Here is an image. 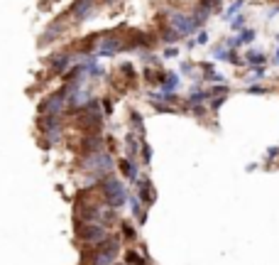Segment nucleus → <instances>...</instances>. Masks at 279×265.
Returning a JSON list of instances; mask_svg holds the SVG:
<instances>
[{
    "label": "nucleus",
    "mask_w": 279,
    "mask_h": 265,
    "mask_svg": "<svg viewBox=\"0 0 279 265\" xmlns=\"http://www.w3.org/2000/svg\"><path fill=\"white\" fill-rule=\"evenodd\" d=\"M78 238L91 243V246H101L108 236H105V229H101V226H93V223H84V226H78L76 229Z\"/></svg>",
    "instance_id": "nucleus-1"
},
{
    "label": "nucleus",
    "mask_w": 279,
    "mask_h": 265,
    "mask_svg": "<svg viewBox=\"0 0 279 265\" xmlns=\"http://www.w3.org/2000/svg\"><path fill=\"white\" fill-rule=\"evenodd\" d=\"M103 189H105V197H108V204H110V206H120V204L125 202V189H123V184L117 182L115 177H108V179L103 182Z\"/></svg>",
    "instance_id": "nucleus-2"
},
{
    "label": "nucleus",
    "mask_w": 279,
    "mask_h": 265,
    "mask_svg": "<svg viewBox=\"0 0 279 265\" xmlns=\"http://www.w3.org/2000/svg\"><path fill=\"white\" fill-rule=\"evenodd\" d=\"M125 45L117 40V37H105V40L98 45V54H103V57H110V54H115V52H120Z\"/></svg>",
    "instance_id": "nucleus-3"
},
{
    "label": "nucleus",
    "mask_w": 279,
    "mask_h": 265,
    "mask_svg": "<svg viewBox=\"0 0 279 265\" xmlns=\"http://www.w3.org/2000/svg\"><path fill=\"white\" fill-rule=\"evenodd\" d=\"M264 64H267V57L260 49H250L245 54V66H264Z\"/></svg>",
    "instance_id": "nucleus-4"
},
{
    "label": "nucleus",
    "mask_w": 279,
    "mask_h": 265,
    "mask_svg": "<svg viewBox=\"0 0 279 265\" xmlns=\"http://www.w3.org/2000/svg\"><path fill=\"white\" fill-rule=\"evenodd\" d=\"M93 0H78V3L73 5V17H78V20H84L91 10H93Z\"/></svg>",
    "instance_id": "nucleus-5"
},
{
    "label": "nucleus",
    "mask_w": 279,
    "mask_h": 265,
    "mask_svg": "<svg viewBox=\"0 0 279 265\" xmlns=\"http://www.w3.org/2000/svg\"><path fill=\"white\" fill-rule=\"evenodd\" d=\"M137 184H140V202H142L145 206H149V204H152V199H154L152 187H149V179H140Z\"/></svg>",
    "instance_id": "nucleus-6"
},
{
    "label": "nucleus",
    "mask_w": 279,
    "mask_h": 265,
    "mask_svg": "<svg viewBox=\"0 0 279 265\" xmlns=\"http://www.w3.org/2000/svg\"><path fill=\"white\" fill-rule=\"evenodd\" d=\"M69 62H71V54H66V52H64V54H57V57L52 59V71H54V74H61V71L69 66Z\"/></svg>",
    "instance_id": "nucleus-7"
},
{
    "label": "nucleus",
    "mask_w": 279,
    "mask_h": 265,
    "mask_svg": "<svg viewBox=\"0 0 279 265\" xmlns=\"http://www.w3.org/2000/svg\"><path fill=\"white\" fill-rule=\"evenodd\" d=\"M162 89H164V96H167V98H169V94H174V91L179 89V77H176V74H169V77H164Z\"/></svg>",
    "instance_id": "nucleus-8"
},
{
    "label": "nucleus",
    "mask_w": 279,
    "mask_h": 265,
    "mask_svg": "<svg viewBox=\"0 0 279 265\" xmlns=\"http://www.w3.org/2000/svg\"><path fill=\"white\" fill-rule=\"evenodd\" d=\"M120 170H123V174H125V177L137 179V167H135L130 160H123V162H120Z\"/></svg>",
    "instance_id": "nucleus-9"
},
{
    "label": "nucleus",
    "mask_w": 279,
    "mask_h": 265,
    "mask_svg": "<svg viewBox=\"0 0 279 265\" xmlns=\"http://www.w3.org/2000/svg\"><path fill=\"white\" fill-rule=\"evenodd\" d=\"M125 263H128V265H145V260H142L140 253H135V250H128V253H125Z\"/></svg>",
    "instance_id": "nucleus-10"
},
{
    "label": "nucleus",
    "mask_w": 279,
    "mask_h": 265,
    "mask_svg": "<svg viewBox=\"0 0 279 265\" xmlns=\"http://www.w3.org/2000/svg\"><path fill=\"white\" fill-rule=\"evenodd\" d=\"M230 27H233L235 32H243V30H245V17H243V15H235V17L230 20Z\"/></svg>",
    "instance_id": "nucleus-11"
},
{
    "label": "nucleus",
    "mask_w": 279,
    "mask_h": 265,
    "mask_svg": "<svg viewBox=\"0 0 279 265\" xmlns=\"http://www.w3.org/2000/svg\"><path fill=\"white\" fill-rule=\"evenodd\" d=\"M137 147H140V140L135 138V135H128V153L135 157L137 155Z\"/></svg>",
    "instance_id": "nucleus-12"
},
{
    "label": "nucleus",
    "mask_w": 279,
    "mask_h": 265,
    "mask_svg": "<svg viewBox=\"0 0 279 265\" xmlns=\"http://www.w3.org/2000/svg\"><path fill=\"white\" fill-rule=\"evenodd\" d=\"M240 10H243V0H235V3H233V5L228 8V13H225V17H230V20H233V17H235L237 13H240Z\"/></svg>",
    "instance_id": "nucleus-13"
},
{
    "label": "nucleus",
    "mask_w": 279,
    "mask_h": 265,
    "mask_svg": "<svg viewBox=\"0 0 279 265\" xmlns=\"http://www.w3.org/2000/svg\"><path fill=\"white\" fill-rule=\"evenodd\" d=\"M223 103H225V94H223V96H216V98H211V108H213V110H218Z\"/></svg>",
    "instance_id": "nucleus-14"
},
{
    "label": "nucleus",
    "mask_w": 279,
    "mask_h": 265,
    "mask_svg": "<svg viewBox=\"0 0 279 265\" xmlns=\"http://www.w3.org/2000/svg\"><path fill=\"white\" fill-rule=\"evenodd\" d=\"M132 121H135V128H137V133H140V135H145V125H142V118L137 116V113H132Z\"/></svg>",
    "instance_id": "nucleus-15"
},
{
    "label": "nucleus",
    "mask_w": 279,
    "mask_h": 265,
    "mask_svg": "<svg viewBox=\"0 0 279 265\" xmlns=\"http://www.w3.org/2000/svg\"><path fill=\"white\" fill-rule=\"evenodd\" d=\"M123 234L130 238V241H135V229H132V226L130 223H123Z\"/></svg>",
    "instance_id": "nucleus-16"
},
{
    "label": "nucleus",
    "mask_w": 279,
    "mask_h": 265,
    "mask_svg": "<svg viewBox=\"0 0 279 265\" xmlns=\"http://www.w3.org/2000/svg\"><path fill=\"white\" fill-rule=\"evenodd\" d=\"M142 160H145V165L152 160V153H149V145L147 142H142Z\"/></svg>",
    "instance_id": "nucleus-17"
},
{
    "label": "nucleus",
    "mask_w": 279,
    "mask_h": 265,
    "mask_svg": "<svg viewBox=\"0 0 279 265\" xmlns=\"http://www.w3.org/2000/svg\"><path fill=\"white\" fill-rule=\"evenodd\" d=\"M277 157H279V147H269V150H267V160L272 162V160H277Z\"/></svg>",
    "instance_id": "nucleus-18"
},
{
    "label": "nucleus",
    "mask_w": 279,
    "mask_h": 265,
    "mask_svg": "<svg viewBox=\"0 0 279 265\" xmlns=\"http://www.w3.org/2000/svg\"><path fill=\"white\" fill-rule=\"evenodd\" d=\"M248 91H250V94H267V89H264V86H250Z\"/></svg>",
    "instance_id": "nucleus-19"
},
{
    "label": "nucleus",
    "mask_w": 279,
    "mask_h": 265,
    "mask_svg": "<svg viewBox=\"0 0 279 265\" xmlns=\"http://www.w3.org/2000/svg\"><path fill=\"white\" fill-rule=\"evenodd\" d=\"M196 42H198V45H206V42H208V34H206V32H201V34H198V40H196Z\"/></svg>",
    "instance_id": "nucleus-20"
},
{
    "label": "nucleus",
    "mask_w": 279,
    "mask_h": 265,
    "mask_svg": "<svg viewBox=\"0 0 279 265\" xmlns=\"http://www.w3.org/2000/svg\"><path fill=\"white\" fill-rule=\"evenodd\" d=\"M274 15H279V5H274V8L267 13V17H274Z\"/></svg>",
    "instance_id": "nucleus-21"
},
{
    "label": "nucleus",
    "mask_w": 279,
    "mask_h": 265,
    "mask_svg": "<svg viewBox=\"0 0 279 265\" xmlns=\"http://www.w3.org/2000/svg\"><path fill=\"white\" fill-rule=\"evenodd\" d=\"M164 57H176V49H174V47H169V49L164 52Z\"/></svg>",
    "instance_id": "nucleus-22"
},
{
    "label": "nucleus",
    "mask_w": 279,
    "mask_h": 265,
    "mask_svg": "<svg viewBox=\"0 0 279 265\" xmlns=\"http://www.w3.org/2000/svg\"><path fill=\"white\" fill-rule=\"evenodd\" d=\"M274 64L279 66V45H277V52H274Z\"/></svg>",
    "instance_id": "nucleus-23"
},
{
    "label": "nucleus",
    "mask_w": 279,
    "mask_h": 265,
    "mask_svg": "<svg viewBox=\"0 0 279 265\" xmlns=\"http://www.w3.org/2000/svg\"><path fill=\"white\" fill-rule=\"evenodd\" d=\"M277 40H279V34H277Z\"/></svg>",
    "instance_id": "nucleus-24"
}]
</instances>
